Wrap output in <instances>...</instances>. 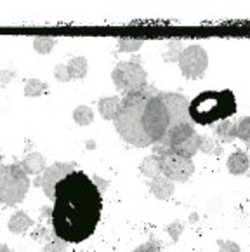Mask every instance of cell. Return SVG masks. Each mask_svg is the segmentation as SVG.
Segmentation results:
<instances>
[{
  "label": "cell",
  "mask_w": 250,
  "mask_h": 252,
  "mask_svg": "<svg viewBox=\"0 0 250 252\" xmlns=\"http://www.w3.org/2000/svg\"><path fill=\"white\" fill-rule=\"evenodd\" d=\"M103 211L99 189L84 171H73L58 183L52 207V230L64 244H80L97 228Z\"/></svg>",
  "instance_id": "obj_1"
},
{
  "label": "cell",
  "mask_w": 250,
  "mask_h": 252,
  "mask_svg": "<svg viewBox=\"0 0 250 252\" xmlns=\"http://www.w3.org/2000/svg\"><path fill=\"white\" fill-rule=\"evenodd\" d=\"M113 122L125 143L136 148L156 145L170 126L167 93L146 86L139 93L125 96L120 99V108Z\"/></svg>",
  "instance_id": "obj_2"
},
{
  "label": "cell",
  "mask_w": 250,
  "mask_h": 252,
  "mask_svg": "<svg viewBox=\"0 0 250 252\" xmlns=\"http://www.w3.org/2000/svg\"><path fill=\"white\" fill-rule=\"evenodd\" d=\"M235 113L236 101L231 91H205L189 101V119L200 126L228 120Z\"/></svg>",
  "instance_id": "obj_3"
},
{
  "label": "cell",
  "mask_w": 250,
  "mask_h": 252,
  "mask_svg": "<svg viewBox=\"0 0 250 252\" xmlns=\"http://www.w3.org/2000/svg\"><path fill=\"white\" fill-rule=\"evenodd\" d=\"M30 189L28 174L19 163L0 165V202L4 205H16L25 200Z\"/></svg>",
  "instance_id": "obj_4"
},
{
  "label": "cell",
  "mask_w": 250,
  "mask_h": 252,
  "mask_svg": "<svg viewBox=\"0 0 250 252\" xmlns=\"http://www.w3.org/2000/svg\"><path fill=\"white\" fill-rule=\"evenodd\" d=\"M111 78H113L117 89L122 91L125 96L143 91L146 87L148 80L144 68L136 61H122V63H118L113 73H111Z\"/></svg>",
  "instance_id": "obj_5"
},
{
  "label": "cell",
  "mask_w": 250,
  "mask_h": 252,
  "mask_svg": "<svg viewBox=\"0 0 250 252\" xmlns=\"http://www.w3.org/2000/svg\"><path fill=\"white\" fill-rule=\"evenodd\" d=\"M160 160V169H162L163 178L170 181H188L195 172V163L191 158H186L183 155H177L172 152H165L156 155Z\"/></svg>",
  "instance_id": "obj_6"
},
{
  "label": "cell",
  "mask_w": 250,
  "mask_h": 252,
  "mask_svg": "<svg viewBox=\"0 0 250 252\" xmlns=\"http://www.w3.org/2000/svg\"><path fill=\"white\" fill-rule=\"evenodd\" d=\"M179 68L181 73L186 78H202L205 73L207 66H209V54L205 52V49L202 45H188L184 51H181L179 54Z\"/></svg>",
  "instance_id": "obj_7"
},
{
  "label": "cell",
  "mask_w": 250,
  "mask_h": 252,
  "mask_svg": "<svg viewBox=\"0 0 250 252\" xmlns=\"http://www.w3.org/2000/svg\"><path fill=\"white\" fill-rule=\"evenodd\" d=\"M73 171H75L73 163H54V165H51L49 169H45L44 176L38 179L37 185L42 186L45 197L54 200V191H56L58 183L61 181L62 178H66V176Z\"/></svg>",
  "instance_id": "obj_8"
},
{
  "label": "cell",
  "mask_w": 250,
  "mask_h": 252,
  "mask_svg": "<svg viewBox=\"0 0 250 252\" xmlns=\"http://www.w3.org/2000/svg\"><path fill=\"white\" fill-rule=\"evenodd\" d=\"M150 189L155 197L158 200H169L174 193V185L170 179L163 178V176H158V178H153L150 183Z\"/></svg>",
  "instance_id": "obj_9"
},
{
  "label": "cell",
  "mask_w": 250,
  "mask_h": 252,
  "mask_svg": "<svg viewBox=\"0 0 250 252\" xmlns=\"http://www.w3.org/2000/svg\"><path fill=\"white\" fill-rule=\"evenodd\" d=\"M250 167V158L245 152L236 150L235 153H231V157L228 158V171L235 176L245 174Z\"/></svg>",
  "instance_id": "obj_10"
},
{
  "label": "cell",
  "mask_w": 250,
  "mask_h": 252,
  "mask_svg": "<svg viewBox=\"0 0 250 252\" xmlns=\"http://www.w3.org/2000/svg\"><path fill=\"white\" fill-rule=\"evenodd\" d=\"M19 165H21V169L26 174L38 176L40 172L45 171V158L40 153H30V155L25 157V160H23Z\"/></svg>",
  "instance_id": "obj_11"
},
{
  "label": "cell",
  "mask_w": 250,
  "mask_h": 252,
  "mask_svg": "<svg viewBox=\"0 0 250 252\" xmlns=\"http://www.w3.org/2000/svg\"><path fill=\"white\" fill-rule=\"evenodd\" d=\"M30 226H33V221L30 218L26 212L19 211V212H14L9 219V230L12 233H25Z\"/></svg>",
  "instance_id": "obj_12"
},
{
  "label": "cell",
  "mask_w": 250,
  "mask_h": 252,
  "mask_svg": "<svg viewBox=\"0 0 250 252\" xmlns=\"http://www.w3.org/2000/svg\"><path fill=\"white\" fill-rule=\"evenodd\" d=\"M97 106H99V113L104 120H113L118 113V108H120V99L117 96L103 97Z\"/></svg>",
  "instance_id": "obj_13"
},
{
  "label": "cell",
  "mask_w": 250,
  "mask_h": 252,
  "mask_svg": "<svg viewBox=\"0 0 250 252\" xmlns=\"http://www.w3.org/2000/svg\"><path fill=\"white\" fill-rule=\"evenodd\" d=\"M141 172L148 178H158L162 174V169H160V160L156 155H151V157H146L141 163Z\"/></svg>",
  "instance_id": "obj_14"
},
{
  "label": "cell",
  "mask_w": 250,
  "mask_h": 252,
  "mask_svg": "<svg viewBox=\"0 0 250 252\" xmlns=\"http://www.w3.org/2000/svg\"><path fill=\"white\" fill-rule=\"evenodd\" d=\"M66 68L71 78H84L89 70L87 60H85V58H73V60L66 64Z\"/></svg>",
  "instance_id": "obj_15"
},
{
  "label": "cell",
  "mask_w": 250,
  "mask_h": 252,
  "mask_svg": "<svg viewBox=\"0 0 250 252\" xmlns=\"http://www.w3.org/2000/svg\"><path fill=\"white\" fill-rule=\"evenodd\" d=\"M217 136L221 137L224 143H231L236 139V124H233L231 120H222L217 126Z\"/></svg>",
  "instance_id": "obj_16"
},
{
  "label": "cell",
  "mask_w": 250,
  "mask_h": 252,
  "mask_svg": "<svg viewBox=\"0 0 250 252\" xmlns=\"http://www.w3.org/2000/svg\"><path fill=\"white\" fill-rule=\"evenodd\" d=\"M73 120L82 127L89 126V124H92V120H94V111L89 106H78L77 110L73 111Z\"/></svg>",
  "instance_id": "obj_17"
},
{
  "label": "cell",
  "mask_w": 250,
  "mask_h": 252,
  "mask_svg": "<svg viewBox=\"0 0 250 252\" xmlns=\"http://www.w3.org/2000/svg\"><path fill=\"white\" fill-rule=\"evenodd\" d=\"M45 89H47V86H45L44 82L37 80V78H31V80L26 82L25 94L28 97H37V96H40V94H44Z\"/></svg>",
  "instance_id": "obj_18"
},
{
  "label": "cell",
  "mask_w": 250,
  "mask_h": 252,
  "mask_svg": "<svg viewBox=\"0 0 250 252\" xmlns=\"http://www.w3.org/2000/svg\"><path fill=\"white\" fill-rule=\"evenodd\" d=\"M236 137L250 146V117H243L236 124Z\"/></svg>",
  "instance_id": "obj_19"
},
{
  "label": "cell",
  "mask_w": 250,
  "mask_h": 252,
  "mask_svg": "<svg viewBox=\"0 0 250 252\" xmlns=\"http://www.w3.org/2000/svg\"><path fill=\"white\" fill-rule=\"evenodd\" d=\"M33 47H35V51L40 52V54H47V52H51L52 47H54V38L37 37L33 40Z\"/></svg>",
  "instance_id": "obj_20"
},
{
  "label": "cell",
  "mask_w": 250,
  "mask_h": 252,
  "mask_svg": "<svg viewBox=\"0 0 250 252\" xmlns=\"http://www.w3.org/2000/svg\"><path fill=\"white\" fill-rule=\"evenodd\" d=\"M141 45H143V42L132 40V38H120V40H118V49H120L122 52L137 51V49H141Z\"/></svg>",
  "instance_id": "obj_21"
},
{
  "label": "cell",
  "mask_w": 250,
  "mask_h": 252,
  "mask_svg": "<svg viewBox=\"0 0 250 252\" xmlns=\"http://www.w3.org/2000/svg\"><path fill=\"white\" fill-rule=\"evenodd\" d=\"M42 252H66V244L61 240H52L51 244H47Z\"/></svg>",
  "instance_id": "obj_22"
},
{
  "label": "cell",
  "mask_w": 250,
  "mask_h": 252,
  "mask_svg": "<svg viewBox=\"0 0 250 252\" xmlns=\"http://www.w3.org/2000/svg\"><path fill=\"white\" fill-rule=\"evenodd\" d=\"M219 252H240V245L231 240H219Z\"/></svg>",
  "instance_id": "obj_23"
},
{
  "label": "cell",
  "mask_w": 250,
  "mask_h": 252,
  "mask_svg": "<svg viewBox=\"0 0 250 252\" xmlns=\"http://www.w3.org/2000/svg\"><path fill=\"white\" fill-rule=\"evenodd\" d=\"M54 77L61 82H68L71 78L70 73H68V68L64 66V64H58V66L54 68Z\"/></svg>",
  "instance_id": "obj_24"
},
{
  "label": "cell",
  "mask_w": 250,
  "mask_h": 252,
  "mask_svg": "<svg viewBox=\"0 0 250 252\" xmlns=\"http://www.w3.org/2000/svg\"><path fill=\"white\" fill-rule=\"evenodd\" d=\"M134 252H160V249H158V244L155 242V238H151L150 242H146V244H143L141 247H137Z\"/></svg>",
  "instance_id": "obj_25"
},
{
  "label": "cell",
  "mask_w": 250,
  "mask_h": 252,
  "mask_svg": "<svg viewBox=\"0 0 250 252\" xmlns=\"http://www.w3.org/2000/svg\"><path fill=\"white\" fill-rule=\"evenodd\" d=\"M198 150H202L203 153H210L214 150V141L207 136H200V145Z\"/></svg>",
  "instance_id": "obj_26"
},
{
  "label": "cell",
  "mask_w": 250,
  "mask_h": 252,
  "mask_svg": "<svg viewBox=\"0 0 250 252\" xmlns=\"http://www.w3.org/2000/svg\"><path fill=\"white\" fill-rule=\"evenodd\" d=\"M179 54H181V49L177 47V44L170 45V51L163 54V61H177L179 60Z\"/></svg>",
  "instance_id": "obj_27"
},
{
  "label": "cell",
  "mask_w": 250,
  "mask_h": 252,
  "mask_svg": "<svg viewBox=\"0 0 250 252\" xmlns=\"http://www.w3.org/2000/svg\"><path fill=\"white\" fill-rule=\"evenodd\" d=\"M167 231L170 233V237H172V240L176 242L177 238H179L181 231H183V226H181V222H174V224H170L169 228H167Z\"/></svg>",
  "instance_id": "obj_28"
},
{
  "label": "cell",
  "mask_w": 250,
  "mask_h": 252,
  "mask_svg": "<svg viewBox=\"0 0 250 252\" xmlns=\"http://www.w3.org/2000/svg\"><path fill=\"white\" fill-rule=\"evenodd\" d=\"M12 77H14L12 71H0V80L2 82H7L9 78H12Z\"/></svg>",
  "instance_id": "obj_29"
},
{
  "label": "cell",
  "mask_w": 250,
  "mask_h": 252,
  "mask_svg": "<svg viewBox=\"0 0 250 252\" xmlns=\"http://www.w3.org/2000/svg\"><path fill=\"white\" fill-rule=\"evenodd\" d=\"M0 252H11V249H9V247H5V245H2V244H0Z\"/></svg>",
  "instance_id": "obj_30"
},
{
  "label": "cell",
  "mask_w": 250,
  "mask_h": 252,
  "mask_svg": "<svg viewBox=\"0 0 250 252\" xmlns=\"http://www.w3.org/2000/svg\"><path fill=\"white\" fill-rule=\"evenodd\" d=\"M0 158H2V153H0Z\"/></svg>",
  "instance_id": "obj_31"
}]
</instances>
